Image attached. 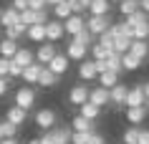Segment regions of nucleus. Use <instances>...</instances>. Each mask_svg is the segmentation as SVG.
Wrapping results in <instances>:
<instances>
[{"label": "nucleus", "mask_w": 149, "mask_h": 144, "mask_svg": "<svg viewBox=\"0 0 149 144\" xmlns=\"http://www.w3.org/2000/svg\"><path fill=\"white\" fill-rule=\"evenodd\" d=\"M109 25H111V18L109 15H88L86 18V31L94 35V38H99L101 33L109 31Z\"/></svg>", "instance_id": "1"}, {"label": "nucleus", "mask_w": 149, "mask_h": 144, "mask_svg": "<svg viewBox=\"0 0 149 144\" xmlns=\"http://www.w3.org/2000/svg\"><path fill=\"white\" fill-rule=\"evenodd\" d=\"M56 111L53 109H38V111L33 114V121H36V127H40L43 131H51L56 127Z\"/></svg>", "instance_id": "2"}, {"label": "nucleus", "mask_w": 149, "mask_h": 144, "mask_svg": "<svg viewBox=\"0 0 149 144\" xmlns=\"http://www.w3.org/2000/svg\"><path fill=\"white\" fill-rule=\"evenodd\" d=\"M15 106H20L25 111H31L36 106V91H33V86H20L15 91Z\"/></svg>", "instance_id": "3"}, {"label": "nucleus", "mask_w": 149, "mask_h": 144, "mask_svg": "<svg viewBox=\"0 0 149 144\" xmlns=\"http://www.w3.org/2000/svg\"><path fill=\"white\" fill-rule=\"evenodd\" d=\"M56 53H58V48H56V43H40L38 46V51H36V61L38 63H43V66H48L51 61L56 58Z\"/></svg>", "instance_id": "4"}, {"label": "nucleus", "mask_w": 149, "mask_h": 144, "mask_svg": "<svg viewBox=\"0 0 149 144\" xmlns=\"http://www.w3.org/2000/svg\"><path fill=\"white\" fill-rule=\"evenodd\" d=\"M126 94H129V86H124V83H116L114 88H109L111 106H114V109H124L126 106Z\"/></svg>", "instance_id": "5"}, {"label": "nucleus", "mask_w": 149, "mask_h": 144, "mask_svg": "<svg viewBox=\"0 0 149 144\" xmlns=\"http://www.w3.org/2000/svg\"><path fill=\"white\" fill-rule=\"evenodd\" d=\"M88 101L96 106H109L111 104V96H109V88H104V86H94L91 91H88Z\"/></svg>", "instance_id": "6"}, {"label": "nucleus", "mask_w": 149, "mask_h": 144, "mask_svg": "<svg viewBox=\"0 0 149 144\" xmlns=\"http://www.w3.org/2000/svg\"><path fill=\"white\" fill-rule=\"evenodd\" d=\"M147 116H149V106L147 104L144 106H129V109H126V121L134 124V127H136V124H144Z\"/></svg>", "instance_id": "7"}, {"label": "nucleus", "mask_w": 149, "mask_h": 144, "mask_svg": "<svg viewBox=\"0 0 149 144\" xmlns=\"http://www.w3.org/2000/svg\"><path fill=\"white\" fill-rule=\"evenodd\" d=\"M88 91H91V88L84 86V83H76V86H71V91H68V101H71L73 106L86 104V101H88Z\"/></svg>", "instance_id": "8"}, {"label": "nucleus", "mask_w": 149, "mask_h": 144, "mask_svg": "<svg viewBox=\"0 0 149 144\" xmlns=\"http://www.w3.org/2000/svg\"><path fill=\"white\" fill-rule=\"evenodd\" d=\"M84 28H86V20H84V15H76V13H73L71 18H66V20H63V31L68 33L71 38H73L76 33H81Z\"/></svg>", "instance_id": "9"}, {"label": "nucleus", "mask_w": 149, "mask_h": 144, "mask_svg": "<svg viewBox=\"0 0 149 144\" xmlns=\"http://www.w3.org/2000/svg\"><path fill=\"white\" fill-rule=\"evenodd\" d=\"M63 33H66V31H63L61 20H56V18H53V20H48V23H46V40H48V43H58V40L63 38Z\"/></svg>", "instance_id": "10"}, {"label": "nucleus", "mask_w": 149, "mask_h": 144, "mask_svg": "<svg viewBox=\"0 0 149 144\" xmlns=\"http://www.w3.org/2000/svg\"><path fill=\"white\" fill-rule=\"evenodd\" d=\"M25 119H28V111L25 109H20V106H8V111H5V121H10V124H15L18 129L25 124Z\"/></svg>", "instance_id": "11"}, {"label": "nucleus", "mask_w": 149, "mask_h": 144, "mask_svg": "<svg viewBox=\"0 0 149 144\" xmlns=\"http://www.w3.org/2000/svg\"><path fill=\"white\" fill-rule=\"evenodd\" d=\"M144 104H147L144 88H141V83H136V86H132L129 94H126V109H129V106H144Z\"/></svg>", "instance_id": "12"}, {"label": "nucleus", "mask_w": 149, "mask_h": 144, "mask_svg": "<svg viewBox=\"0 0 149 144\" xmlns=\"http://www.w3.org/2000/svg\"><path fill=\"white\" fill-rule=\"evenodd\" d=\"M40 71H43V63H38V61H33L31 66H25L23 68V76L20 79L28 83V86H33V83H38V76H40Z\"/></svg>", "instance_id": "13"}, {"label": "nucleus", "mask_w": 149, "mask_h": 144, "mask_svg": "<svg viewBox=\"0 0 149 144\" xmlns=\"http://www.w3.org/2000/svg\"><path fill=\"white\" fill-rule=\"evenodd\" d=\"M18 23H20V13H18L13 5L0 10V25H3V28H10V25H18Z\"/></svg>", "instance_id": "14"}, {"label": "nucleus", "mask_w": 149, "mask_h": 144, "mask_svg": "<svg viewBox=\"0 0 149 144\" xmlns=\"http://www.w3.org/2000/svg\"><path fill=\"white\" fill-rule=\"evenodd\" d=\"M79 79L86 83V81H94V79H99V71H96V63L94 61H81V66H79Z\"/></svg>", "instance_id": "15"}, {"label": "nucleus", "mask_w": 149, "mask_h": 144, "mask_svg": "<svg viewBox=\"0 0 149 144\" xmlns=\"http://www.w3.org/2000/svg\"><path fill=\"white\" fill-rule=\"evenodd\" d=\"M86 53H88V48L86 46H79V43H71L68 40V46H66V56H68V61H86Z\"/></svg>", "instance_id": "16"}, {"label": "nucleus", "mask_w": 149, "mask_h": 144, "mask_svg": "<svg viewBox=\"0 0 149 144\" xmlns=\"http://www.w3.org/2000/svg\"><path fill=\"white\" fill-rule=\"evenodd\" d=\"M68 63H71V61H68V56H66V53H56V58L48 63V68H51L56 76H63V73L68 71Z\"/></svg>", "instance_id": "17"}, {"label": "nucleus", "mask_w": 149, "mask_h": 144, "mask_svg": "<svg viewBox=\"0 0 149 144\" xmlns=\"http://www.w3.org/2000/svg\"><path fill=\"white\" fill-rule=\"evenodd\" d=\"M10 61H13V63H18V66H23V68H25V66H31L33 61H36V53H33L31 48H23V46H20V48H18V53H15L13 58H10Z\"/></svg>", "instance_id": "18"}, {"label": "nucleus", "mask_w": 149, "mask_h": 144, "mask_svg": "<svg viewBox=\"0 0 149 144\" xmlns=\"http://www.w3.org/2000/svg\"><path fill=\"white\" fill-rule=\"evenodd\" d=\"M101 106H96V104H91V101H86V104H81L79 106V114L84 116V119H88V121H96L99 116H101Z\"/></svg>", "instance_id": "19"}, {"label": "nucleus", "mask_w": 149, "mask_h": 144, "mask_svg": "<svg viewBox=\"0 0 149 144\" xmlns=\"http://www.w3.org/2000/svg\"><path fill=\"white\" fill-rule=\"evenodd\" d=\"M111 0H91L88 3V15H109Z\"/></svg>", "instance_id": "20"}, {"label": "nucleus", "mask_w": 149, "mask_h": 144, "mask_svg": "<svg viewBox=\"0 0 149 144\" xmlns=\"http://www.w3.org/2000/svg\"><path fill=\"white\" fill-rule=\"evenodd\" d=\"M51 134H53V142L56 144H71L73 129H71V127H53V129H51Z\"/></svg>", "instance_id": "21"}, {"label": "nucleus", "mask_w": 149, "mask_h": 144, "mask_svg": "<svg viewBox=\"0 0 149 144\" xmlns=\"http://www.w3.org/2000/svg\"><path fill=\"white\" fill-rule=\"evenodd\" d=\"M129 53L136 56V58H141V61H147V56H149V40H132Z\"/></svg>", "instance_id": "22"}, {"label": "nucleus", "mask_w": 149, "mask_h": 144, "mask_svg": "<svg viewBox=\"0 0 149 144\" xmlns=\"http://www.w3.org/2000/svg\"><path fill=\"white\" fill-rule=\"evenodd\" d=\"M56 83H58V76H56L48 66H43V71H40V76H38V86H43V88H53Z\"/></svg>", "instance_id": "23"}, {"label": "nucleus", "mask_w": 149, "mask_h": 144, "mask_svg": "<svg viewBox=\"0 0 149 144\" xmlns=\"http://www.w3.org/2000/svg\"><path fill=\"white\" fill-rule=\"evenodd\" d=\"M18 40H10V38H0V56L3 58H13L18 53Z\"/></svg>", "instance_id": "24"}, {"label": "nucleus", "mask_w": 149, "mask_h": 144, "mask_svg": "<svg viewBox=\"0 0 149 144\" xmlns=\"http://www.w3.org/2000/svg\"><path fill=\"white\" fill-rule=\"evenodd\" d=\"M94 127H96V121H88V119H84V116H73V121H71V129L73 131H94Z\"/></svg>", "instance_id": "25"}, {"label": "nucleus", "mask_w": 149, "mask_h": 144, "mask_svg": "<svg viewBox=\"0 0 149 144\" xmlns=\"http://www.w3.org/2000/svg\"><path fill=\"white\" fill-rule=\"evenodd\" d=\"M106 71H114V73H119V76L124 73V66H121V56H119V53H114V51H111L109 56H106Z\"/></svg>", "instance_id": "26"}, {"label": "nucleus", "mask_w": 149, "mask_h": 144, "mask_svg": "<svg viewBox=\"0 0 149 144\" xmlns=\"http://www.w3.org/2000/svg\"><path fill=\"white\" fill-rule=\"evenodd\" d=\"M25 35L33 40V43H46V25H31Z\"/></svg>", "instance_id": "27"}, {"label": "nucleus", "mask_w": 149, "mask_h": 144, "mask_svg": "<svg viewBox=\"0 0 149 144\" xmlns=\"http://www.w3.org/2000/svg\"><path fill=\"white\" fill-rule=\"evenodd\" d=\"M119 83V73H114V71H104V73H99V86H104V88H114Z\"/></svg>", "instance_id": "28"}, {"label": "nucleus", "mask_w": 149, "mask_h": 144, "mask_svg": "<svg viewBox=\"0 0 149 144\" xmlns=\"http://www.w3.org/2000/svg\"><path fill=\"white\" fill-rule=\"evenodd\" d=\"M141 63H144V61H141V58H136V56H132L129 51L121 56V66H124V71H136Z\"/></svg>", "instance_id": "29"}, {"label": "nucleus", "mask_w": 149, "mask_h": 144, "mask_svg": "<svg viewBox=\"0 0 149 144\" xmlns=\"http://www.w3.org/2000/svg\"><path fill=\"white\" fill-rule=\"evenodd\" d=\"M71 43H79V46H86V48H91V46H94V35H91V33H88L86 28H84L81 33H76V35L71 38Z\"/></svg>", "instance_id": "30"}, {"label": "nucleus", "mask_w": 149, "mask_h": 144, "mask_svg": "<svg viewBox=\"0 0 149 144\" xmlns=\"http://www.w3.org/2000/svg\"><path fill=\"white\" fill-rule=\"evenodd\" d=\"M134 38H126V35H119V38H114V53H119V56H124L126 51H129V46H132Z\"/></svg>", "instance_id": "31"}, {"label": "nucleus", "mask_w": 149, "mask_h": 144, "mask_svg": "<svg viewBox=\"0 0 149 144\" xmlns=\"http://www.w3.org/2000/svg\"><path fill=\"white\" fill-rule=\"evenodd\" d=\"M53 15H56V20H66V18H71L73 15V10H71V5H68V0H66V3H61V5H56L53 8Z\"/></svg>", "instance_id": "32"}, {"label": "nucleus", "mask_w": 149, "mask_h": 144, "mask_svg": "<svg viewBox=\"0 0 149 144\" xmlns=\"http://www.w3.org/2000/svg\"><path fill=\"white\" fill-rule=\"evenodd\" d=\"M20 28H23V31H28V28H31V25H36V10H23V13H20Z\"/></svg>", "instance_id": "33"}, {"label": "nucleus", "mask_w": 149, "mask_h": 144, "mask_svg": "<svg viewBox=\"0 0 149 144\" xmlns=\"http://www.w3.org/2000/svg\"><path fill=\"white\" fill-rule=\"evenodd\" d=\"M124 20H126V23H129V25L134 28V25H139V23H147V20H149V15H147V13H144V10L139 8V10H134L132 15H126Z\"/></svg>", "instance_id": "34"}, {"label": "nucleus", "mask_w": 149, "mask_h": 144, "mask_svg": "<svg viewBox=\"0 0 149 144\" xmlns=\"http://www.w3.org/2000/svg\"><path fill=\"white\" fill-rule=\"evenodd\" d=\"M134 10H139V0H121V3H119V13H121V15H132Z\"/></svg>", "instance_id": "35"}, {"label": "nucleus", "mask_w": 149, "mask_h": 144, "mask_svg": "<svg viewBox=\"0 0 149 144\" xmlns=\"http://www.w3.org/2000/svg\"><path fill=\"white\" fill-rule=\"evenodd\" d=\"M136 139H139V127L124 129V134H121V142L124 144H136Z\"/></svg>", "instance_id": "36"}, {"label": "nucleus", "mask_w": 149, "mask_h": 144, "mask_svg": "<svg viewBox=\"0 0 149 144\" xmlns=\"http://www.w3.org/2000/svg\"><path fill=\"white\" fill-rule=\"evenodd\" d=\"M134 40H149V20L134 25Z\"/></svg>", "instance_id": "37"}, {"label": "nucleus", "mask_w": 149, "mask_h": 144, "mask_svg": "<svg viewBox=\"0 0 149 144\" xmlns=\"http://www.w3.org/2000/svg\"><path fill=\"white\" fill-rule=\"evenodd\" d=\"M23 28L20 25H10V28H3V38H10V40H18L20 35H23Z\"/></svg>", "instance_id": "38"}, {"label": "nucleus", "mask_w": 149, "mask_h": 144, "mask_svg": "<svg viewBox=\"0 0 149 144\" xmlns=\"http://www.w3.org/2000/svg\"><path fill=\"white\" fill-rule=\"evenodd\" d=\"M88 51H91V56H94V61H104V58L109 56L111 51H106V48L104 46H99V43H94V46L88 48Z\"/></svg>", "instance_id": "39"}, {"label": "nucleus", "mask_w": 149, "mask_h": 144, "mask_svg": "<svg viewBox=\"0 0 149 144\" xmlns=\"http://www.w3.org/2000/svg\"><path fill=\"white\" fill-rule=\"evenodd\" d=\"M91 134H94V131H73V134H71V144H88Z\"/></svg>", "instance_id": "40"}, {"label": "nucleus", "mask_w": 149, "mask_h": 144, "mask_svg": "<svg viewBox=\"0 0 149 144\" xmlns=\"http://www.w3.org/2000/svg\"><path fill=\"white\" fill-rule=\"evenodd\" d=\"M99 46H104L106 51H114V35H111L109 31L101 33V35H99Z\"/></svg>", "instance_id": "41"}, {"label": "nucleus", "mask_w": 149, "mask_h": 144, "mask_svg": "<svg viewBox=\"0 0 149 144\" xmlns=\"http://www.w3.org/2000/svg\"><path fill=\"white\" fill-rule=\"evenodd\" d=\"M23 76V66H18L10 61V71H8V79H20Z\"/></svg>", "instance_id": "42"}, {"label": "nucleus", "mask_w": 149, "mask_h": 144, "mask_svg": "<svg viewBox=\"0 0 149 144\" xmlns=\"http://www.w3.org/2000/svg\"><path fill=\"white\" fill-rule=\"evenodd\" d=\"M18 134V127L10 124V121H3V136H15Z\"/></svg>", "instance_id": "43"}, {"label": "nucleus", "mask_w": 149, "mask_h": 144, "mask_svg": "<svg viewBox=\"0 0 149 144\" xmlns=\"http://www.w3.org/2000/svg\"><path fill=\"white\" fill-rule=\"evenodd\" d=\"M8 71H10V58H3V56H0V76L8 79Z\"/></svg>", "instance_id": "44"}, {"label": "nucleus", "mask_w": 149, "mask_h": 144, "mask_svg": "<svg viewBox=\"0 0 149 144\" xmlns=\"http://www.w3.org/2000/svg\"><path fill=\"white\" fill-rule=\"evenodd\" d=\"M48 23V13L46 10H36V25H46Z\"/></svg>", "instance_id": "45"}, {"label": "nucleus", "mask_w": 149, "mask_h": 144, "mask_svg": "<svg viewBox=\"0 0 149 144\" xmlns=\"http://www.w3.org/2000/svg\"><path fill=\"white\" fill-rule=\"evenodd\" d=\"M136 144H149V129L147 127L144 129L139 127V139H136Z\"/></svg>", "instance_id": "46"}, {"label": "nucleus", "mask_w": 149, "mask_h": 144, "mask_svg": "<svg viewBox=\"0 0 149 144\" xmlns=\"http://www.w3.org/2000/svg\"><path fill=\"white\" fill-rule=\"evenodd\" d=\"M8 91H10V79H3V76H0V99L8 94Z\"/></svg>", "instance_id": "47"}, {"label": "nucleus", "mask_w": 149, "mask_h": 144, "mask_svg": "<svg viewBox=\"0 0 149 144\" xmlns=\"http://www.w3.org/2000/svg\"><path fill=\"white\" fill-rule=\"evenodd\" d=\"M28 3H31V0H13V8H15L18 13H23V10H28Z\"/></svg>", "instance_id": "48"}, {"label": "nucleus", "mask_w": 149, "mask_h": 144, "mask_svg": "<svg viewBox=\"0 0 149 144\" xmlns=\"http://www.w3.org/2000/svg\"><path fill=\"white\" fill-rule=\"evenodd\" d=\"M28 8H31V10H46V0H31Z\"/></svg>", "instance_id": "49"}, {"label": "nucleus", "mask_w": 149, "mask_h": 144, "mask_svg": "<svg viewBox=\"0 0 149 144\" xmlns=\"http://www.w3.org/2000/svg\"><path fill=\"white\" fill-rule=\"evenodd\" d=\"M88 144H106V139H104V134L94 131V134H91V139H88Z\"/></svg>", "instance_id": "50"}, {"label": "nucleus", "mask_w": 149, "mask_h": 144, "mask_svg": "<svg viewBox=\"0 0 149 144\" xmlns=\"http://www.w3.org/2000/svg\"><path fill=\"white\" fill-rule=\"evenodd\" d=\"M40 139V144H56L53 142V134H51V131H43V136H38Z\"/></svg>", "instance_id": "51"}, {"label": "nucleus", "mask_w": 149, "mask_h": 144, "mask_svg": "<svg viewBox=\"0 0 149 144\" xmlns=\"http://www.w3.org/2000/svg\"><path fill=\"white\" fill-rule=\"evenodd\" d=\"M61 3H66V0H46V8H56V5H61Z\"/></svg>", "instance_id": "52"}, {"label": "nucleus", "mask_w": 149, "mask_h": 144, "mask_svg": "<svg viewBox=\"0 0 149 144\" xmlns=\"http://www.w3.org/2000/svg\"><path fill=\"white\" fill-rule=\"evenodd\" d=\"M0 144H18V142H15V136H3Z\"/></svg>", "instance_id": "53"}, {"label": "nucleus", "mask_w": 149, "mask_h": 144, "mask_svg": "<svg viewBox=\"0 0 149 144\" xmlns=\"http://www.w3.org/2000/svg\"><path fill=\"white\" fill-rule=\"evenodd\" d=\"M139 8L144 10V13H147V15H149V0H139Z\"/></svg>", "instance_id": "54"}, {"label": "nucleus", "mask_w": 149, "mask_h": 144, "mask_svg": "<svg viewBox=\"0 0 149 144\" xmlns=\"http://www.w3.org/2000/svg\"><path fill=\"white\" fill-rule=\"evenodd\" d=\"M141 88H144V96H147V101H149V81H144V83H141Z\"/></svg>", "instance_id": "55"}, {"label": "nucleus", "mask_w": 149, "mask_h": 144, "mask_svg": "<svg viewBox=\"0 0 149 144\" xmlns=\"http://www.w3.org/2000/svg\"><path fill=\"white\" fill-rule=\"evenodd\" d=\"M28 144H40V139H31V142H28Z\"/></svg>", "instance_id": "56"}, {"label": "nucleus", "mask_w": 149, "mask_h": 144, "mask_svg": "<svg viewBox=\"0 0 149 144\" xmlns=\"http://www.w3.org/2000/svg\"><path fill=\"white\" fill-rule=\"evenodd\" d=\"M0 139H3V121H0Z\"/></svg>", "instance_id": "57"}, {"label": "nucleus", "mask_w": 149, "mask_h": 144, "mask_svg": "<svg viewBox=\"0 0 149 144\" xmlns=\"http://www.w3.org/2000/svg\"><path fill=\"white\" fill-rule=\"evenodd\" d=\"M111 3H121V0H111Z\"/></svg>", "instance_id": "58"}, {"label": "nucleus", "mask_w": 149, "mask_h": 144, "mask_svg": "<svg viewBox=\"0 0 149 144\" xmlns=\"http://www.w3.org/2000/svg\"><path fill=\"white\" fill-rule=\"evenodd\" d=\"M147 61H149V56H147Z\"/></svg>", "instance_id": "59"}, {"label": "nucleus", "mask_w": 149, "mask_h": 144, "mask_svg": "<svg viewBox=\"0 0 149 144\" xmlns=\"http://www.w3.org/2000/svg\"><path fill=\"white\" fill-rule=\"evenodd\" d=\"M147 106H149V101H147Z\"/></svg>", "instance_id": "60"}]
</instances>
